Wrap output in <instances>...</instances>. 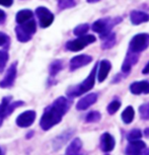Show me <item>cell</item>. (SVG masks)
<instances>
[{
  "label": "cell",
  "instance_id": "6da1fadb",
  "mask_svg": "<svg viewBox=\"0 0 149 155\" xmlns=\"http://www.w3.org/2000/svg\"><path fill=\"white\" fill-rule=\"evenodd\" d=\"M70 106L71 102L64 96L56 98L44 110L42 118L40 120V127L44 131H48L54 126L59 124L63 117L68 112Z\"/></svg>",
  "mask_w": 149,
  "mask_h": 155
},
{
  "label": "cell",
  "instance_id": "7a4b0ae2",
  "mask_svg": "<svg viewBox=\"0 0 149 155\" xmlns=\"http://www.w3.org/2000/svg\"><path fill=\"white\" fill-rule=\"evenodd\" d=\"M98 64L96 63L95 65L93 66L91 72L89 73V75L87 76L82 82L77 84V85L70 86L69 88L66 90V94L68 95L69 97H76V96H79L81 94H83V93L89 91V90L94 86L96 72H98Z\"/></svg>",
  "mask_w": 149,
  "mask_h": 155
},
{
  "label": "cell",
  "instance_id": "3957f363",
  "mask_svg": "<svg viewBox=\"0 0 149 155\" xmlns=\"http://www.w3.org/2000/svg\"><path fill=\"white\" fill-rule=\"evenodd\" d=\"M123 20L122 16H116V17H103L95 20L92 23L91 28L94 33L98 34L99 37L104 38L108 36L109 34L112 33L113 28L116 27L117 25L121 23Z\"/></svg>",
  "mask_w": 149,
  "mask_h": 155
},
{
  "label": "cell",
  "instance_id": "277c9868",
  "mask_svg": "<svg viewBox=\"0 0 149 155\" xmlns=\"http://www.w3.org/2000/svg\"><path fill=\"white\" fill-rule=\"evenodd\" d=\"M37 31V22L35 19H31L30 21L17 25L15 27V36L17 41L20 43H28L31 40L33 35Z\"/></svg>",
  "mask_w": 149,
  "mask_h": 155
},
{
  "label": "cell",
  "instance_id": "5b68a950",
  "mask_svg": "<svg viewBox=\"0 0 149 155\" xmlns=\"http://www.w3.org/2000/svg\"><path fill=\"white\" fill-rule=\"evenodd\" d=\"M25 102L22 101H12L11 96H5L0 102V128H1L3 121L13 113V110L19 107H22Z\"/></svg>",
  "mask_w": 149,
  "mask_h": 155
},
{
  "label": "cell",
  "instance_id": "8992f818",
  "mask_svg": "<svg viewBox=\"0 0 149 155\" xmlns=\"http://www.w3.org/2000/svg\"><path fill=\"white\" fill-rule=\"evenodd\" d=\"M95 41L96 38L94 36H92V35H85V36L82 37H78L75 40L68 41L65 45V48L71 52H79L85 48L86 46L94 43Z\"/></svg>",
  "mask_w": 149,
  "mask_h": 155
},
{
  "label": "cell",
  "instance_id": "52a82bcc",
  "mask_svg": "<svg viewBox=\"0 0 149 155\" xmlns=\"http://www.w3.org/2000/svg\"><path fill=\"white\" fill-rule=\"evenodd\" d=\"M149 47V34L142 33L135 35L129 44V51L139 54Z\"/></svg>",
  "mask_w": 149,
  "mask_h": 155
},
{
  "label": "cell",
  "instance_id": "ba28073f",
  "mask_svg": "<svg viewBox=\"0 0 149 155\" xmlns=\"http://www.w3.org/2000/svg\"><path fill=\"white\" fill-rule=\"evenodd\" d=\"M36 15L38 16V19H39V23L40 27L42 28H49L50 25L53 23L54 21V14L50 11L48 8L45 6H39L36 8V11H35Z\"/></svg>",
  "mask_w": 149,
  "mask_h": 155
},
{
  "label": "cell",
  "instance_id": "9c48e42d",
  "mask_svg": "<svg viewBox=\"0 0 149 155\" xmlns=\"http://www.w3.org/2000/svg\"><path fill=\"white\" fill-rule=\"evenodd\" d=\"M16 75H17V62H13L6 71V74L4 75L3 79L0 81V87L1 88H9V87H11L14 84Z\"/></svg>",
  "mask_w": 149,
  "mask_h": 155
},
{
  "label": "cell",
  "instance_id": "30bf717a",
  "mask_svg": "<svg viewBox=\"0 0 149 155\" xmlns=\"http://www.w3.org/2000/svg\"><path fill=\"white\" fill-rule=\"evenodd\" d=\"M37 114L35 110H25V112L22 113L16 118V125L20 128H28L34 124L35 120H36Z\"/></svg>",
  "mask_w": 149,
  "mask_h": 155
},
{
  "label": "cell",
  "instance_id": "8fae6325",
  "mask_svg": "<svg viewBox=\"0 0 149 155\" xmlns=\"http://www.w3.org/2000/svg\"><path fill=\"white\" fill-rule=\"evenodd\" d=\"M92 61V57L89 55L82 54V55H77V56L73 57L69 62V68L70 71H75V70L84 67Z\"/></svg>",
  "mask_w": 149,
  "mask_h": 155
},
{
  "label": "cell",
  "instance_id": "7c38bea8",
  "mask_svg": "<svg viewBox=\"0 0 149 155\" xmlns=\"http://www.w3.org/2000/svg\"><path fill=\"white\" fill-rule=\"evenodd\" d=\"M138 60H139V54L128 51L126 58H125L124 62H123V65H122V74H124L125 76L129 75V73L131 72V70H132V67L134 65H136Z\"/></svg>",
  "mask_w": 149,
  "mask_h": 155
},
{
  "label": "cell",
  "instance_id": "4fadbf2b",
  "mask_svg": "<svg viewBox=\"0 0 149 155\" xmlns=\"http://www.w3.org/2000/svg\"><path fill=\"white\" fill-rule=\"evenodd\" d=\"M73 134H74V130L70 129V130H67L65 132H63L61 135L57 136L56 138L53 140V143H52L54 150H59V149L62 148L67 143V141L71 138Z\"/></svg>",
  "mask_w": 149,
  "mask_h": 155
},
{
  "label": "cell",
  "instance_id": "5bb4252c",
  "mask_svg": "<svg viewBox=\"0 0 149 155\" xmlns=\"http://www.w3.org/2000/svg\"><path fill=\"white\" fill-rule=\"evenodd\" d=\"M112 69V64L109 60H101L98 65V79L99 82H103L107 79L108 75Z\"/></svg>",
  "mask_w": 149,
  "mask_h": 155
},
{
  "label": "cell",
  "instance_id": "9a60e30c",
  "mask_svg": "<svg viewBox=\"0 0 149 155\" xmlns=\"http://www.w3.org/2000/svg\"><path fill=\"white\" fill-rule=\"evenodd\" d=\"M96 101H98V94L96 93H89V94L83 96L82 98L79 99V101L76 104V110H85L89 107H91L93 104H95Z\"/></svg>",
  "mask_w": 149,
  "mask_h": 155
},
{
  "label": "cell",
  "instance_id": "2e32d148",
  "mask_svg": "<svg viewBox=\"0 0 149 155\" xmlns=\"http://www.w3.org/2000/svg\"><path fill=\"white\" fill-rule=\"evenodd\" d=\"M130 20L134 25H139L149 21V14L142 10H132L130 12Z\"/></svg>",
  "mask_w": 149,
  "mask_h": 155
},
{
  "label": "cell",
  "instance_id": "e0dca14e",
  "mask_svg": "<svg viewBox=\"0 0 149 155\" xmlns=\"http://www.w3.org/2000/svg\"><path fill=\"white\" fill-rule=\"evenodd\" d=\"M116 141L109 133H104L101 137V149L104 152H111L115 148Z\"/></svg>",
  "mask_w": 149,
  "mask_h": 155
},
{
  "label": "cell",
  "instance_id": "ac0fdd59",
  "mask_svg": "<svg viewBox=\"0 0 149 155\" xmlns=\"http://www.w3.org/2000/svg\"><path fill=\"white\" fill-rule=\"evenodd\" d=\"M130 91L133 94H141V93H149V82L148 81H136L130 85Z\"/></svg>",
  "mask_w": 149,
  "mask_h": 155
},
{
  "label": "cell",
  "instance_id": "d6986e66",
  "mask_svg": "<svg viewBox=\"0 0 149 155\" xmlns=\"http://www.w3.org/2000/svg\"><path fill=\"white\" fill-rule=\"evenodd\" d=\"M146 148L145 143L143 141H132L127 145L126 147V155H138L142 150Z\"/></svg>",
  "mask_w": 149,
  "mask_h": 155
},
{
  "label": "cell",
  "instance_id": "ffe728a7",
  "mask_svg": "<svg viewBox=\"0 0 149 155\" xmlns=\"http://www.w3.org/2000/svg\"><path fill=\"white\" fill-rule=\"evenodd\" d=\"M31 19H34V12L31 9H22L15 15V21L17 25H22Z\"/></svg>",
  "mask_w": 149,
  "mask_h": 155
},
{
  "label": "cell",
  "instance_id": "44dd1931",
  "mask_svg": "<svg viewBox=\"0 0 149 155\" xmlns=\"http://www.w3.org/2000/svg\"><path fill=\"white\" fill-rule=\"evenodd\" d=\"M81 148H82V142L79 138H75L72 140V142L68 145L66 149V155H79L81 153Z\"/></svg>",
  "mask_w": 149,
  "mask_h": 155
},
{
  "label": "cell",
  "instance_id": "7402d4cb",
  "mask_svg": "<svg viewBox=\"0 0 149 155\" xmlns=\"http://www.w3.org/2000/svg\"><path fill=\"white\" fill-rule=\"evenodd\" d=\"M116 44V34L115 33H111L108 36L101 38V49L107 50L113 48L114 45Z\"/></svg>",
  "mask_w": 149,
  "mask_h": 155
},
{
  "label": "cell",
  "instance_id": "603a6c76",
  "mask_svg": "<svg viewBox=\"0 0 149 155\" xmlns=\"http://www.w3.org/2000/svg\"><path fill=\"white\" fill-rule=\"evenodd\" d=\"M63 61L62 60H54L49 66V73L51 77H55L61 70L63 69Z\"/></svg>",
  "mask_w": 149,
  "mask_h": 155
},
{
  "label": "cell",
  "instance_id": "cb8c5ba5",
  "mask_svg": "<svg viewBox=\"0 0 149 155\" xmlns=\"http://www.w3.org/2000/svg\"><path fill=\"white\" fill-rule=\"evenodd\" d=\"M134 116H135V112H134V109L132 107H127L126 109L124 110V112L122 113V120L125 124H131L134 119Z\"/></svg>",
  "mask_w": 149,
  "mask_h": 155
},
{
  "label": "cell",
  "instance_id": "d4e9b609",
  "mask_svg": "<svg viewBox=\"0 0 149 155\" xmlns=\"http://www.w3.org/2000/svg\"><path fill=\"white\" fill-rule=\"evenodd\" d=\"M57 6L59 10L70 9L76 6V0H57Z\"/></svg>",
  "mask_w": 149,
  "mask_h": 155
},
{
  "label": "cell",
  "instance_id": "484cf974",
  "mask_svg": "<svg viewBox=\"0 0 149 155\" xmlns=\"http://www.w3.org/2000/svg\"><path fill=\"white\" fill-rule=\"evenodd\" d=\"M88 30H89L88 23H80V25H78L77 27L74 28L73 34H74L76 37H82V36H85L86 33L88 31Z\"/></svg>",
  "mask_w": 149,
  "mask_h": 155
},
{
  "label": "cell",
  "instance_id": "4316f807",
  "mask_svg": "<svg viewBox=\"0 0 149 155\" xmlns=\"http://www.w3.org/2000/svg\"><path fill=\"white\" fill-rule=\"evenodd\" d=\"M101 118V113L98 112V110H92V112H89L85 117V122L86 123H98L99 122V120Z\"/></svg>",
  "mask_w": 149,
  "mask_h": 155
},
{
  "label": "cell",
  "instance_id": "83f0119b",
  "mask_svg": "<svg viewBox=\"0 0 149 155\" xmlns=\"http://www.w3.org/2000/svg\"><path fill=\"white\" fill-rule=\"evenodd\" d=\"M8 53L4 50H0V72H2L5 68L7 64V61H8Z\"/></svg>",
  "mask_w": 149,
  "mask_h": 155
},
{
  "label": "cell",
  "instance_id": "f1b7e54d",
  "mask_svg": "<svg viewBox=\"0 0 149 155\" xmlns=\"http://www.w3.org/2000/svg\"><path fill=\"white\" fill-rule=\"evenodd\" d=\"M142 137V132L139 130V129H134L131 132L127 135V139L129 140L130 142L132 141H138V140Z\"/></svg>",
  "mask_w": 149,
  "mask_h": 155
},
{
  "label": "cell",
  "instance_id": "f546056e",
  "mask_svg": "<svg viewBox=\"0 0 149 155\" xmlns=\"http://www.w3.org/2000/svg\"><path fill=\"white\" fill-rule=\"evenodd\" d=\"M139 114L142 120H149V102L140 106Z\"/></svg>",
  "mask_w": 149,
  "mask_h": 155
},
{
  "label": "cell",
  "instance_id": "4dcf8cb0",
  "mask_svg": "<svg viewBox=\"0 0 149 155\" xmlns=\"http://www.w3.org/2000/svg\"><path fill=\"white\" fill-rule=\"evenodd\" d=\"M120 107H121V102L119 101H113L112 102H110V104L108 106V113H109L110 115H114Z\"/></svg>",
  "mask_w": 149,
  "mask_h": 155
},
{
  "label": "cell",
  "instance_id": "1f68e13d",
  "mask_svg": "<svg viewBox=\"0 0 149 155\" xmlns=\"http://www.w3.org/2000/svg\"><path fill=\"white\" fill-rule=\"evenodd\" d=\"M10 44V38L7 36L6 34L0 31V47H4V48H8Z\"/></svg>",
  "mask_w": 149,
  "mask_h": 155
},
{
  "label": "cell",
  "instance_id": "d6a6232c",
  "mask_svg": "<svg viewBox=\"0 0 149 155\" xmlns=\"http://www.w3.org/2000/svg\"><path fill=\"white\" fill-rule=\"evenodd\" d=\"M13 4V0H0V5L5 7H10Z\"/></svg>",
  "mask_w": 149,
  "mask_h": 155
},
{
  "label": "cell",
  "instance_id": "836d02e7",
  "mask_svg": "<svg viewBox=\"0 0 149 155\" xmlns=\"http://www.w3.org/2000/svg\"><path fill=\"white\" fill-rule=\"evenodd\" d=\"M5 20H6V13H5L4 10L0 9V25H3Z\"/></svg>",
  "mask_w": 149,
  "mask_h": 155
},
{
  "label": "cell",
  "instance_id": "e575fe53",
  "mask_svg": "<svg viewBox=\"0 0 149 155\" xmlns=\"http://www.w3.org/2000/svg\"><path fill=\"white\" fill-rule=\"evenodd\" d=\"M142 74H144V75L149 74V61H148V63L146 64V66L142 69Z\"/></svg>",
  "mask_w": 149,
  "mask_h": 155
},
{
  "label": "cell",
  "instance_id": "d590c367",
  "mask_svg": "<svg viewBox=\"0 0 149 155\" xmlns=\"http://www.w3.org/2000/svg\"><path fill=\"white\" fill-rule=\"evenodd\" d=\"M138 155H149V148H145L144 150H142Z\"/></svg>",
  "mask_w": 149,
  "mask_h": 155
},
{
  "label": "cell",
  "instance_id": "8d00e7d4",
  "mask_svg": "<svg viewBox=\"0 0 149 155\" xmlns=\"http://www.w3.org/2000/svg\"><path fill=\"white\" fill-rule=\"evenodd\" d=\"M98 1H101V0H86L87 3H96Z\"/></svg>",
  "mask_w": 149,
  "mask_h": 155
},
{
  "label": "cell",
  "instance_id": "74e56055",
  "mask_svg": "<svg viewBox=\"0 0 149 155\" xmlns=\"http://www.w3.org/2000/svg\"><path fill=\"white\" fill-rule=\"evenodd\" d=\"M144 134H145V136H146V137H149V128L145 129V131H144Z\"/></svg>",
  "mask_w": 149,
  "mask_h": 155
},
{
  "label": "cell",
  "instance_id": "f35d334b",
  "mask_svg": "<svg viewBox=\"0 0 149 155\" xmlns=\"http://www.w3.org/2000/svg\"><path fill=\"white\" fill-rule=\"evenodd\" d=\"M31 135H34V132H31V133H28V137H27V138H28V139H30L31 137Z\"/></svg>",
  "mask_w": 149,
  "mask_h": 155
},
{
  "label": "cell",
  "instance_id": "ab89813d",
  "mask_svg": "<svg viewBox=\"0 0 149 155\" xmlns=\"http://www.w3.org/2000/svg\"><path fill=\"white\" fill-rule=\"evenodd\" d=\"M0 155H4V152L2 151V149H1V148H0Z\"/></svg>",
  "mask_w": 149,
  "mask_h": 155
}]
</instances>
